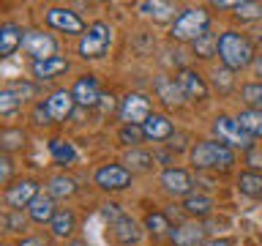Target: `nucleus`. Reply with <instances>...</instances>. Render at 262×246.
<instances>
[{"mask_svg": "<svg viewBox=\"0 0 262 246\" xmlns=\"http://www.w3.org/2000/svg\"><path fill=\"white\" fill-rule=\"evenodd\" d=\"M219 60L224 69L229 71H243L254 66L257 60V52H254V44L249 36H243V33L237 30H224L219 33Z\"/></svg>", "mask_w": 262, "mask_h": 246, "instance_id": "obj_1", "label": "nucleus"}, {"mask_svg": "<svg viewBox=\"0 0 262 246\" xmlns=\"http://www.w3.org/2000/svg\"><path fill=\"white\" fill-rule=\"evenodd\" d=\"M210 30V14L205 11V6H188L180 8V14L175 16V22L169 25V38L178 44H194L202 33Z\"/></svg>", "mask_w": 262, "mask_h": 246, "instance_id": "obj_2", "label": "nucleus"}, {"mask_svg": "<svg viewBox=\"0 0 262 246\" xmlns=\"http://www.w3.org/2000/svg\"><path fill=\"white\" fill-rule=\"evenodd\" d=\"M188 161L194 170H229L235 164V151L219 139H200L188 151Z\"/></svg>", "mask_w": 262, "mask_h": 246, "instance_id": "obj_3", "label": "nucleus"}, {"mask_svg": "<svg viewBox=\"0 0 262 246\" xmlns=\"http://www.w3.org/2000/svg\"><path fill=\"white\" fill-rule=\"evenodd\" d=\"M110 47H112V28H110V22L96 19V22L88 25L85 36L79 38L77 55L82 57V60H98V57H104L106 52H110Z\"/></svg>", "mask_w": 262, "mask_h": 246, "instance_id": "obj_4", "label": "nucleus"}, {"mask_svg": "<svg viewBox=\"0 0 262 246\" xmlns=\"http://www.w3.org/2000/svg\"><path fill=\"white\" fill-rule=\"evenodd\" d=\"M213 139H219V142H224L227 148H232V151H243V153H249L251 148H257V145H254V137H249L241 129L237 118L224 115V112L213 118Z\"/></svg>", "mask_w": 262, "mask_h": 246, "instance_id": "obj_5", "label": "nucleus"}, {"mask_svg": "<svg viewBox=\"0 0 262 246\" xmlns=\"http://www.w3.org/2000/svg\"><path fill=\"white\" fill-rule=\"evenodd\" d=\"M44 22H47L49 30L66 33V36H79L82 38V36H85V30H88L85 19H82L77 11L66 8V6H49L44 11Z\"/></svg>", "mask_w": 262, "mask_h": 246, "instance_id": "obj_6", "label": "nucleus"}, {"mask_svg": "<svg viewBox=\"0 0 262 246\" xmlns=\"http://www.w3.org/2000/svg\"><path fill=\"white\" fill-rule=\"evenodd\" d=\"M150 115H153V101L145 93H137V90L126 93L118 104V118L123 120V126H142Z\"/></svg>", "mask_w": 262, "mask_h": 246, "instance_id": "obj_7", "label": "nucleus"}, {"mask_svg": "<svg viewBox=\"0 0 262 246\" xmlns=\"http://www.w3.org/2000/svg\"><path fill=\"white\" fill-rule=\"evenodd\" d=\"M131 180H134V172L126 164H101L93 172V183L101 192H123L131 186Z\"/></svg>", "mask_w": 262, "mask_h": 246, "instance_id": "obj_8", "label": "nucleus"}, {"mask_svg": "<svg viewBox=\"0 0 262 246\" xmlns=\"http://www.w3.org/2000/svg\"><path fill=\"white\" fill-rule=\"evenodd\" d=\"M57 38L52 33H44V30H25V55L30 57L33 63L38 60H49V57H57Z\"/></svg>", "mask_w": 262, "mask_h": 246, "instance_id": "obj_9", "label": "nucleus"}, {"mask_svg": "<svg viewBox=\"0 0 262 246\" xmlns=\"http://www.w3.org/2000/svg\"><path fill=\"white\" fill-rule=\"evenodd\" d=\"M38 194H41V183L36 178H19V180H14L11 186L3 189V202H6V208L22 211V208H28Z\"/></svg>", "mask_w": 262, "mask_h": 246, "instance_id": "obj_10", "label": "nucleus"}, {"mask_svg": "<svg viewBox=\"0 0 262 246\" xmlns=\"http://www.w3.org/2000/svg\"><path fill=\"white\" fill-rule=\"evenodd\" d=\"M159 183H161V189L167 192L169 197H191L194 194V178H191V172L188 170H183V167H167L159 175Z\"/></svg>", "mask_w": 262, "mask_h": 246, "instance_id": "obj_11", "label": "nucleus"}, {"mask_svg": "<svg viewBox=\"0 0 262 246\" xmlns=\"http://www.w3.org/2000/svg\"><path fill=\"white\" fill-rule=\"evenodd\" d=\"M175 79H178L180 90H183L186 101H205V98H208V93H210V88H208V82H205V77H202L200 71L188 69V66H183V69L175 74Z\"/></svg>", "mask_w": 262, "mask_h": 246, "instance_id": "obj_12", "label": "nucleus"}, {"mask_svg": "<svg viewBox=\"0 0 262 246\" xmlns=\"http://www.w3.org/2000/svg\"><path fill=\"white\" fill-rule=\"evenodd\" d=\"M74 107H77V101H74V96H71V90H52L47 98H44V110L49 112V118H52V123H66L71 118V112H74Z\"/></svg>", "mask_w": 262, "mask_h": 246, "instance_id": "obj_13", "label": "nucleus"}, {"mask_svg": "<svg viewBox=\"0 0 262 246\" xmlns=\"http://www.w3.org/2000/svg\"><path fill=\"white\" fill-rule=\"evenodd\" d=\"M71 96H74V101H77V107H98V101H101L98 79L93 74L77 77V82H74V88H71Z\"/></svg>", "mask_w": 262, "mask_h": 246, "instance_id": "obj_14", "label": "nucleus"}, {"mask_svg": "<svg viewBox=\"0 0 262 246\" xmlns=\"http://www.w3.org/2000/svg\"><path fill=\"white\" fill-rule=\"evenodd\" d=\"M167 238L172 246H202L205 243V227L200 221H183V224L172 227V233Z\"/></svg>", "mask_w": 262, "mask_h": 246, "instance_id": "obj_15", "label": "nucleus"}, {"mask_svg": "<svg viewBox=\"0 0 262 246\" xmlns=\"http://www.w3.org/2000/svg\"><path fill=\"white\" fill-rule=\"evenodd\" d=\"M142 131H145V139H150V142H164V139L175 137V123H172L167 115L153 112L150 118L142 123Z\"/></svg>", "mask_w": 262, "mask_h": 246, "instance_id": "obj_16", "label": "nucleus"}, {"mask_svg": "<svg viewBox=\"0 0 262 246\" xmlns=\"http://www.w3.org/2000/svg\"><path fill=\"white\" fill-rule=\"evenodd\" d=\"M110 230H112V238L120 246H137L139 241H142V230L145 227H139L137 219H131L128 213H126L123 219H118L115 224H110Z\"/></svg>", "mask_w": 262, "mask_h": 246, "instance_id": "obj_17", "label": "nucleus"}, {"mask_svg": "<svg viewBox=\"0 0 262 246\" xmlns=\"http://www.w3.org/2000/svg\"><path fill=\"white\" fill-rule=\"evenodd\" d=\"M153 90H156V96H159L167 107H180V104H186V96H183V90H180V85H178L175 77H167V74L156 77Z\"/></svg>", "mask_w": 262, "mask_h": 246, "instance_id": "obj_18", "label": "nucleus"}, {"mask_svg": "<svg viewBox=\"0 0 262 246\" xmlns=\"http://www.w3.org/2000/svg\"><path fill=\"white\" fill-rule=\"evenodd\" d=\"M25 213H28V219L33 221V224H52L57 208H55V200L49 194H38L36 200L25 208Z\"/></svg>", "mask_w": 262, "mask_h": 246, "instance_id": "obj_19", "label": "nucleus"}, {"mask_svg": "<svg viewBox=\"0 0 262 246\" xmlns=\"http://www.w3.org/2000/svg\"><path fill=\"white\" fill-rule=\"evenodd\" d=\"M69 69H71V63H69V57H63V55L49 57V60L30 63V71H33V77H36L38 82H44V79H55V77H60V74H66Z\"/></svg>", "mask_w": 262, "mask_h": 246, "instance_id": "obj_20", "label": "nucleus"}, {"mask_svg": "<svg viewBox=\"0 0 262 246\" xmlns=\"http://www.w3.org/2000/svg\"><path fill=\"white\" fill-rule=\"evenodd\" d=\"M25 44V30L16 22L0 25V57H11L16 49Z\"/></svg>", "mask_w": 262, "mask_h": 246, "instance_id": "obj_21", "label": "nucleus"}, {"mask_svg": "<svg viewBox=\"0 0 262 246\" xmlns=\"http://www.w3.org/2000/svg\"><path fill=\"white\" fill-rule=\"evenodd\" d=\"M74 230H77V213L71 208H57L52 224H49V235L55 241H66V238L74 235Z\"/></svg>", "mask_w": 262, "mask_h": 246, "instance_id": "obj_22", "label": "nucleus"}, {"mask_svg": "<svg viewBox=\"0 0 262 246\" xmlns=\"http://www.w3.org/2000/svg\"><path fill=\"white\" fill-rule=\"evenodd\" d=\"M49 156H52V161L57 167H71V164H77L79 151L74 148V142H69V139L55 137V139H49Z\"/></svg>", "mask_w": 262, "mask_h": 246, "instance_id": "obj_23", "label": "nucleus"}, {"mask_svg": "<svg viewBox=\"0 0 262 246\" xmlns=\"http://www.w3.org/2000/svg\"><path fill=\"white\" fill-rule=\"evenodd\" d=\"M137 11L142 16H150L156 22H175V16L180 14L172 3H161V0H147V3H137Z\"/></svg>", "mask_w": 262, "mask_h": 246, "instance_id": "obj_24", "label": "nucleus"}, {"mask_svg": "<svg viewBox=\"0 0 262 246\" xmlns=\"http://www.w3.org/2000/svg\"><path fill=\"white\" fill-rule=\"evenodd\" d=\"M213 208H216V202H213V197L208 194H191V197H186L183 200V211H186V216H191V219H205V216H210Z\"/></svg>", "mask_w": 262, "mask_h": 246, "instance_id": "obj_25", "label": "nucleus"}, {"mask_svg": "<svg viewBox=\"0 0 262 246\" xmlns=\"http://www.w3.org/2000/svg\"><path fill=\"white\" fill-rule=\"evenodd\" d=\"M237 192L249 197V200H262V172L243 170L237 175Z\"/></svg>", "mask_w": 262, "mask_h": 246, "instance_id": "obj_26", "label": "nucleus"}, {"mask_svg": "<svg viewBox=\"0 0 262 246\" xmlns=\"http://www.w3.org/2000/svg\"><path fill=\"white\" fill-rule=\"evenodd\" d=\"M47 194L52 200H69V197L77 194V180L69 175H52L47 180Z\"/></svg>", "mask_w": 262, "mask_h": 246, "instance_id": "obj_27", "label": "nucleus"}, {"mask_svg": "<svg viewBox=\"0 0 262 246\" xmlns=\"http://www.w3.org/2000/svg\"><path fill=\"white\" fill-rule=\"evenodd\" d=\"M123 164H126L131 172H150L156 167V156L142 151V148H131V151L123 156Z\"/></svg>", "mask_w": 262, "mask_h": 246, "instance_id": "obj_28", "label": "nucleus"}, {"mask_svg": "<svg viewBox=\"0 0 262 246\" xmlns=\"http://www.w3.org/2000/svg\"><path fill=\"white\" fill-rule=\"evenodd\" d=\"M235 118H237L241 129H243L249 137H254V139L262 137V110H241Z\"/></svg>", "mask_w": 262, "mask_h": 246, "instance_id": "obj_29", "label": "nucleus"}, {"mask_svg": "<svg viewBox=\"0 0 262 246\" xmlns=\"http://www.w3.org/2000/svg\"><path fill=\"white\" fill-rule=\"evenodd\" d=\"M142 227L150 233L153 238H161V235H169L172 233V224H169V216L164 211H150L142 221Z\"/></svg>", "mask_w": 262, "mask_h": 246, "instance_id": "obj_30", "label": "nucleus"}, {"mask_svg": "<svg viewBox=\"0 0 262 246\" xmlns=\"http://www.w3.org/2000/svg\"><path fill=\"white\" fill-rule=\"evenodd\" d=\"M25 142H28V134H25L22 129L6 126L0 131V148H3V153H8V156L14 151H19V148H25Z\"/></svg>", "mask_w": 262, "mask_h": 246, "instance_id": "obj_31", "label": "nucleus"}, {"mask_svg": "<svg viewBox=\"0 0 262 246\" xmlns=\"http://www.w3.org/2000/svg\"><path fill=\"white\" fill-rule=\"evenodd\" d=\"M191 49H194V57H200V60H208V57H213V55H219V36L216 33H202L200 38L191 44Z\"/></svg>", "mask_w": 262, "mask_h": 246, "instance_id": "obj_32", "label": "nucleus"}, {"mask_svg": "<svg viewBox=\"0 0 262 246\" xmlns=\"http://www.w3.org/2000/svg\"><path fill=\"white\" fill-rule=\"evenodd\" d=\"M241 98L246 110H262V82H243L241 85Z\"/></svg>", "mask_w": 262, "mask_h": 246, "instance_id": "obj_33", "label": "nucleus"}, {"mask_svg": "<svg viewBox=\"0 0 262 246\" xmlns=\"http://www.w3.org/2000/svg\"><path fill=\"white\" fill-rule=\"evenodd\" d=\"M232 16L237 22H257V19H262V3H251V0L235 3Z\"/></svg>", "mask_w": 262, "mask_h": 246, "instance_id": "obj_34", "label": "nucleus"}, {"mask_svg": "<svg viewBox=\"0 0 262 246\" xmlns=\"http://www.w3.org/2000/svg\"><path fill=\"white\" fill-rule=\"evenodd\" d=\"M28 216H25L22 211H14V208H6L3 213V227H6V233H14V235H22L25 230H28Z\"/></svg>", "mask_w": 262, "mask_h": 246, "instance_id": "obj_35", "label": "nucleus"}, {"mask_svg": "<svg viewBox=\"0 0 262 246\" xmlns=\"http://www.w3.org/2000/svg\"><path fill=\"white\" fill-rule=\"evenodd\" d=\"M19 110H22L19 96L14 93L11 85H6L3 90H0V115H3V118H11V115H16Z\"/></svg>", "mask_w": 262, "mask_h": 246, "instance_id": "obj_36", "label": "nucleus"}, {"mask_svg": "<svg viewBox=\"0 0 262 246\" xmlns=\"http://www.w3.org/2000/svg\"><path fill=\"white\" fill-rule=\"evenodd\" d=\"M118 139H120V145H126L131 151V148H139V142L145 139V131H142V126H120Z\"/></svg>", "mask_w": 262, "mask_h": 246, "instance_id": "obj_37", "label": "nucleus"}, {"mask_svg": "<svg viewBox=\"0 0 262 246\" xmlns=\"http://www.w3.org/2000/svg\"><path fill=\"white\" fill-rule=\"evenodd\" d=\"M213 85H216L221 93H227V90L235 85L232 71H229V69H216V71H213Z\"/></svg>", "mask_w": 262, "mask_h": 246, "instance_id": "obj_38", "label": "nucleus"}, {"mask_svg": "<svg viewBox=\"0 0 262 246\" xmlns=\"http://www.w3.org/2000/svg\"><path fill=\"white\" fill-rule=\"evenodd\" d=\"M11 175H14V161H11V156H8V153H3V156H0V183L11 186Z\"/></svg>", "mask_w": 262, "mask_h": 246, "instance_id": "obj_39", "label": "nucleus"}, {"mask_svg": "<svg viewBox=\"0 0 262 246\" xmlns=\"http://www.w3.org/2000/svg\"><path fill=\"white\" fill-rule=\"evenodd\" d=\"M101 216H104L106 221H110V224H115L118 219L126 216V211H123L118 202H104V205H101Z\"/></svg>", "mask_w": 262, "mask_h": 246, "instance_id": "obj_40", "label": "nucleus"}, {"mask_svg": "<svg viewBox=\"0 0 262 246\" xmlns=\"http://www.w3.org/2000/svg\"><path fill=\"white\" fill-rule=\"evenodd\" d=\"M11 88H14V93L19 96V101H30L33 96H36V85L33 82H11Z\"/></svg>", "mask_w": 262, "mask_h": 246, "instance_id": "obj_41", "label": "nucleus"}, {"mask_svg": "<svg viewBox=\"0 0 262 246\" xmlns=\"http://www.w3.org/2000/svg\"><path fill=\"white\" fill-rule=\"evenodd\" d=\"M246 167L254 170V172H262V148H251L246 153Z\"/></svg>", "mask_w": 262, "mask_h": 246, "instance_id": "obj_42", "label": "nucleus"}, {"mask_svg": "<svg viewBox=\"0 0 262 246\" xmlns=\"http://www.w3.org/2000/svg\"><path fill=\"white\" fill-rule=\"evenodd\" d=\"M33 123H38V126H49V123H52L49 112L44 110V101H38L36 107H33Z\"/></svg>", "mask_w": 262, "mask_h": 246, "instance_id": "obj_43", "label": "nucleus"}, {"mask_svg": "<svg viewBox=\"0 0 262 246\" xmlns=\"http://www.w3.org/2000/svg\"><path fill=\"white\" fill-rule=\"evenodd\" d=\"M16 246H49L44 238H38V235H28V238H19V243Z\"/></svg>", "mask_w": 262, "mask_h": 246, "instance_id": "obj_44", "label": "nucleus"}, {"mask_svg": "<svg viewBox=\"0 0 262 246\" xmlns=\"http://www.w3.org/2000/svg\"><path fill=\"white\" fill-rule=\"evenodd\" d=\"M98 107H101L104 112H112V110H115V96H110V93H101V101H98Z\"/></svg>", "mask_w": 262, "mask_h": 246, "instance_id": "obj_45", "label": "nucleus"}, {"mask_svg": "<svg viewBox=\"0 0 262 246\" xmlns=\"http://www.w3.org/2000/svg\"><path fill=\"white\" fill-rule=\"evenodd\" d=\"M202 246H235V241H229V238H210Z\"/></svg>", "mask_w": 262, "mask_h": 246, "instance_id": "obj_46", "label": "nucleus"}, {"mask_svg": "<svg viewBox=\"0 0 262 246\" xmlns=\"http://www.w3.org/2000/svg\"><path fill=\"white\" fill-rule=\"evenodd\" d=\"M254 71H257V77L262 82V55H257V60H254Z\"/></svg>", "mask_w": 262, "mask_h": 246, "instance_id": "obj_47", "label": "nucleus"}, {"mask_svg": "<svg viewBox=\"0 0 262 246\" xmlns=\"http://www.w3.org/2000/svg\"><path fill=\"white\" fill-rule=\"evenodd\" d=\"M66 246H90V243H88V241H69Z\"/></svg>", "mask_w": 262, "mask_h": 246, "instance_id": "obj_48", "label": "nucleus"}, {"mask_svg": "<svg viewBox=\"0 0 262 246\" xmlns=\"http://www.w3.org/2000/svg\"><path fill=\"white\" fill-rule=\"evenodd\" d=\"M3 246H6V243H3Z\"/></svg>", "mask_w": 262, "mask_h": 246, "instance_id": "obj_49", "label": "nucleus"}]
</instances>
